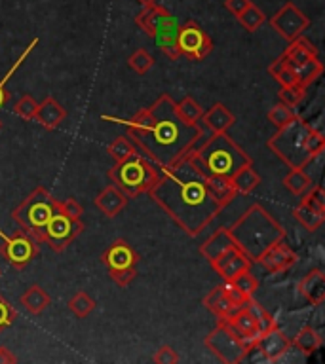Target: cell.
<instances>
[{
	"mask_svg": "<svg viewBox=\"0 0 325 364\" xmlns=\"http://www.w3.org/2000/svg\"><path fill=\"white\" fill-rule=\"evenodd\" d=\"M148 193L190 237L204 232L222 210V205L211 193L205 176L188 158L160 169L158 178Z\"/></svg>",
	"mask_w": 325,
	"mask_h": 364,
	"instance_id": "cell-1",
	"label": "cell"
},
{
	"mask_svg": "<svg viewBox=\"0 0 325 364\" xmlns=\"http://www.w3.org/2000/svg\"><path fill=\"white\" fill-rule=\"evenodd\" d=\"M153 124L147 129L128 131L137 150L156 167L165 169L185 159L198 136V124H185L175 112V101L167 93L160 95L148 108Z\"/></svg>",
	"mask_w": 325,
	"mask_h": 364,
	"instance_id": "cell-2",
	"label": "cell"
},
{
	"mask_svg": "<svg viewBox=\"0 0 325 364\" xmlns=\"http://www.w3.org/2000/svg\"><path fill=\"white\" fill-rule=\"evenodd\" d=\"M234 243L244 250V255L253 264L259 260V256L274 243L287 237L285 228L268 213L262 205L253 203L232 226L228 228Z\"/></svg>",
	"mask_w": 325,
	"mask_h": 364,
	"instance_id": "cell-3",
	"label": "cell"
},
{
	"mask_svg": "<svg viewBox=\"0 0 325 364\" xmlns=\"http://www.w3.org/2000/svg\"><path fill=\"white\" fill-rule=\"evenodd\" d=\"M268 148L289 169L304 167L318 154L325 152V135L301 116L278 129L268 139Z\"/></svg>",
	"mask_w": 325,
	"mask_h": 364,
	"instance_id": "cell-4",
	"label": "cell"
},
{
	"mask_svg": "<svg viewBox=\"0 0 325 364\" xmlns=\"http://www.w3.org/2000/svg\"><path fill=\"white\" fill-rule=\"evenodd\" d=\"M194 167L204 176L232 178L244 165L253 164L249 154L239 146L228 133H213L210 141L198 152L188 156Z\"/></svg>",
	"mask_w": 325,
	"mask_h": 364,
	"instance_id": "cell-5",
	"label": "cell"
},
{
	"mask_svg": "<svg viewBox=\"0 0 325 364\" xmlns=\"http://www.w3.org/2000/svg\"><path fill=\"white\" fill-rule=\"evenodd\" d=\"M158 175L160 167H156L141 152H137L124 161L114 164L113 169L108 171V181L131 199L148 192Z\"/></svg>",
	"mask_w": 325,
	"mask_h": 364,
	"instance_id": "cell-6",
	"label": "cell"
},
{
	"mask_svg": "<svg viewBox=\"0 0 325 364\" xmlns=\"http://www.w3.org/2000/svg\"><path fill=\"white\" fill-rule=\"evenodd\" d=\"M57 210V199L44 186H36L16 209L11 210V218L19 230L27 232L40 243V233L44 230L53 213Z\"/></svg>",
	"mask_w": 325,
	"mask_h": 364,
	"instance_id": "cell-7",
	"label": "cell"
},
{
	"mask_svg": "<svg viewBox=\"0 0 325 364\" xmlns=\"http://www.w3.org/2000/svg\"><path fill=\"white\" fill-rule=\"evenodd\" d=\"M101 262L107 267L108 277L118 287H128L137 277L139 255L125 239L113 241V245L101 255Z\"/></svg>",
	"mask_w": 325,
	"mask_h": 364,
	"instance_id": "cell-8",
	"label": "cell"
},
{
	"mask_svg": "<svg viewBox=\"0 0 325 364\" xmlns=\"http://www.w3.org/2000/svg\"><path fill=\"white\" fill-rule=\"evenodd\" d=\"M204 346L225 364H239L244 360L247 347L239 340L225 318H217V326L205 336Z\"/></svg>",
	"mask_w": 325,
	"mask_h": 364,
	"instance_id": "cell-9",
	"label": "cell"
},
{
	"mask_svg": "<svg viewBox=\"0 0 325 364\" xmlns=\"http://www.w3.org/2000/svg\"><path fill=\"white\" fill-rule=\"evenodd\" d=\"M84 222L74 220L57 209L40 233V243H46L56 252H63L80 233L84 232Z\"/></svg>",
	"mask_w": 325,
	"mask_h": 364,
	"instance_id": "cell-10",
	"label": "cell"
},
{
	"mask_svg": "<svg viewBox=\"0 0 325 364\" xmlns=\"http://www.w3.org/2000/svg\"><path fill=\"white\" fill-rule=\"evenodd\" d=\"M0 239H2L0 255L16 269H25L38 256L40 243L34 237H31L27 232H23V230H17L11 235H6L0 230Z\"/></svg>",
	"mask_w": 325,
	"mask_h": 364,
	"instance_id": "cell-11",
	"label": "cell"
},
{
	"mask_svg": "<svg viewBox=\"0 0 325 364\" xmlns=\"http://www.w3.org/2000/svg\"><path fill=\"white\" fill-rule=\"evenodd\" d=\"M177 51L190 61H202L213 51V40L196 21L182 23L177 33Z\"/></svg>",
	"mask_w": 325,
	"mask_h": 364,
	"instance_id": "cell-12",
	"label": "cell"
},
{
	"mask_svg": "<svg viewBox=\"0 0 325 364\" xmlns=\"http://www.w3.org/2000/svg\"><path fill=\"white\" fill-rule=\"evenodd\" d=\"M293 216L306 228L308 232L314 233L321 228L325 222V190L319 184H314L304 196L301 198V203L293 210Z\"/></svg>",
	"mask_w": 325,
	"mask_h": 364,
	"instance_id": "cell-13",
	"label": "cell"
},
{
	"mask_svg": "<svg viewBox=\"0 0 325 364\" xmlns=\"http://www.w3.org/2000/svg\"><path fill=\"white\" fill-rule=\"evenodd\" d=\"M270 25L276 33L287 42L302 36V33L310 27V17H306L293 2H285L272 17Z\"/></svg>",
	"mask_w": 325,
	"mask_h": 364,
	"instance_id": "cell-14",
	"label": "cell"
},
{
	"mask_svg": "<svg viewBox=\"0 0 325 364\" xmlns=\"http://www.w3.org/2000/svg\"><path fill=\"white\" fill-rule=\"evenodd\" d=\"M296 260H299V256L295 250L285 243V239H282L278 243H274L270 249L264 250L255 264H259L268 273H284L295 266Z\"/></svg>",
	"mask_w": 325,
	"mask_h": 364,
	"instance_id": "cell-15",
	"label": "cell"
},
{
	"mask_svg": "<svg viewBox=\"0 0 325 364\" xmlns=\"http://www.w3.org/2000/svg\"><path fill=\"white\" fill-rule=\"evenodd\" d=\"M253 262L244 255V250L239 249L238 245H234L232 249H228L227 252H222L219 258L211 262V267L217 275H221L222 281H230L238 273L245 272V269H251Z\"/></svg>",
	"mask_w": 325,
	"mask_h": 364,
	"instance_id": "cell-16",
	"label": "cell"
},
{
	"mask_svg": "<svg viewBox=\"0 0 325 364\" xmlns=\"http://www.w3.org/2000/svg\"><path fill=\"white\" fill-rule=\"evenodd\" d=\"M228 323V326L236 332L239 340L244 341V346L249 349L251 346H255L259 338H261V332H259V326H257L255 315L251 313V309L245 304L244 307H239L232 315H228L225 318Z\"/></svg>",
	"mask_w": 325,
	"mask_h": 364,
	"instance_id": "cell-17",
	"label": "cell"
},
{
	"mask_svg": "<svg viewBox=\"0 0 325 364\" xmlns=\"http://www.w3.org/2000/svg\"><path fill=\"white\" fill-rule=\"evenodd\" d=\"M255 346L262 353L267 363H278L282 355L289 349L291 338L279 326H274L272 330H268L259 338Z\"/></svg>",
	"mask_w": 325,
	"mask_h": 364,
	"instance_id": "cell-18",
	"label": "cell"
},
{
	"mask_svg": "<svg viewBox=\"0 0 325 364\" xmlns=\"http://www.w3.org/2000/svg\"><path fill=\"white\" fill-rule=\"evenodd\" d=\"M128 201H130V198L120 188H116L114 184H108L101 193H97L96 199H93V205L107 218H114L128 207Z\"/></svg>",
	"mask_w": 325,
	"mask_h": 364,
	"instance_id": "cell-19",
	"label": "cell"
},
{
	"mask_svg": "<svg viewBox=\"0 0 325 364\" xmlns=\"http://www.w3.org/2000/svg\"><path fill=\"white\" fill-rule=\"evenodd\" d=\"M299 292L310 306H321L325 300V273L324 269H310L299 281Z\"/></svg>",
	"mask_w": 325,
	"mask_h": 364,
	"instance_id": "cell-20",
	"label": "cell"
},
{
	"mask_svg": "<svg viewBox=\"0 0 325 364\" xmlns=\"http://www.w3.org/2000/svg\"><path fill=\"white\" fill-rule=\"evenodd\" d=\"M179 27H181V23L177 21L175 17L171 16L167 17L158 28H156V33L153 34L154 44L158 46L160 50L164 51L165 55L170 57V59H179V51H177V33H179Z\"/></svg>",
	"mask_w": 325,
	"mask_h": 364,
	"instance_id": "cell-21",
	"label": "cell"
},
{
	"mask_svg": "<svg viewBox=\"0 0 325 364\" xmlns=\"http://www.w3.org/2000/svg\"><path fill=\"white\" fill-rule=\"evenodd\" d=\"M65 118H67V110L53 97H46L44 101L38 102L36 112H34V119L48 131L57 129L65 122Z\"/></svg>",
	"mask_w": 325,
	"mask_h": 364,
	"instance_id": "cell-22",
	"label": "cell"
},
{
	"mask_svg": "<svg viewBox=\"0 0 325 364\" xmlns=\"http://www.w3.org/2000/svg\"><path fill=\"white\" fill-rule=\"evenodd\" d=\"M171 16H173V14H171L167 8H164V6L158 4V2H153V4L143 6V10L137 14L135 23L143 33L153 38V34L156 33V28Z\"/></svg>",
	"mask_w": 325,
	"mask_h": 364,
	"instance_id": "cell-23",
	"label": "cell"
},
{
	"mask_svg": "<svg viewBox=\"0 0 325 364\" xmlns=\"http://www.w3.org/2000/svg\"><path fill=\"white\" fill-rule=\"evenodd\" d=\"M234 239L228 232V228H219L217 232H213L210 237L205 239L204 245H200V255L204 256L205 260L213 262L215 258L222 255V252H227L228 249H232L234 247Z\"/></svg>",
	"mask_w": 325,
	"mask_h": 364,
	"instance_id": "cell-24",
	"label": "cell"
},
{
	"mask_svg": "<svg viewBox=\"0 0 325 364\" xmlns=\"http://www.w3.org/2000/svg\"><path fill=\"white\" fill-rule=\"evenodd\" d=\"M200 122H202L205 127H210L213 133H227V131L236 124V116H234L222 102H215L207 112H204V116H202Z\"/></svg>",
	"mask_w": 325,
	"mask_h": 364,
	"instance_id": "cell-25",
	"label": "cell"
},
{
	"mask_svg": "<svg viewBox=\"0 0 325 364\" xmlns=\"http://www.w3.org/2000/svg\"><path fill=\"white\" fill-rule=\"evenodd\" d=\"M285 65L289 67L291 73L295 74L296 84L302 85V87H306V90L316 82V80L321 78V74H324V63L319 61V57L318 59H310V61L302 63L285 61Z\"/></svg>",
	"mask_w": 325,
	"mask_h": 364,
	"instance_id": "cell-26",
	"label": "cell"
},
{
	"mask_svg": "<svg viewBox=\"0 0 325 364\" xmlns=\"http://www.w3.org/2000/svg\"><path fill=\"white\" fill-rule=\"evenodd\" d=\"M291 343L308 358L310 355L318 351L319 347L324 346V336H321L319 330L314 328V326H304V328L296 332V336L291 340Z\"/></svg>",
	"mask_w": 325,
	"mask_h": 364,
	"instance_id": "cell-27",
	"label": "cell"
},
{
	"mask_svg": "<svg viewBox=\"0 0 325 364\" xmlns=\"http://www.w3.org/2000/svg\"><path fill=\"white\" fill-rule=\"evenodd\" d=\"M230 184H232L236 196H247V193L253 192V190L261 184V176H259V173L253 169V164L244 165V167L230 178Z\"/></svg>",
	"mask_w": 325,
	"mask_h": 364,
	"instance_id": "cell-28",
	"label": "cell"
},
{
	"mask_svg": "<svg viewBox=\"0 0 325 364\" xmlns=\"http://www.w3.org/2000/svg\"><path fill=\"white\" fill-rule=\"evenodd\" d=\"M19 304H21V306L25 307L31 315H40V313L44 311L46 307L50 306L51 298L50 294L42 289V287L33 284V287L25 290V294L19 298Z\"/></svg>",
	"mask_w": 325,
	"mask_h": 364,
	"instance_id": "cell-29",
	"label": "cell"
},
{
	"mask_svg": "<svg viewBox=\"0 0 325 364\" xmlns=\"http://www.w3.org/2000/svg\"><path fill=\"white\" fill-rule=\"evenodd\" d=\"M204 306L207 307V309H210L217 318H227L228 315H232V313L236 311L232 304L228 301L227 294H225V289H222V284H217L215 289L205 296Z\"/></svg>",
	"mask_w": 325,
	"mask_h": 364,
	"instance_id": "cell-30",
	"label": "cell"
},
{
	"mask_svg": "<svg viewBox=\"0 0 325 364\" xmlns=\"http://www.w3.org/2000/svg\"><path fill=\"white\" fill-rule=\"evenodd\" d=\"M284 186L287 188V192H291L293 196L302 198V196L314 186V181L301 169V167H295V169H289V173L284 176Z\"/></svg>",
	"mask_w": 325,
	"mask_h": 364,
	"instance_id": "cell-31",
	"label": "cell"
},
{
	"mask_svg": "<svg viewBox=\"0 0 325 364\" xmlns=\"http://www.w3.org/2000/svg\"><path fill=\"white\" fill-rule=\"evenodd\" d=\"M205 181H207V186H210L211 193H213L217 201L222 205V209H225L228 203H232L234 198H238L228 178H221V176H205Z\"/></svg>",
	"mask_w": 325,
	"mask_h": 364,
	"instance_id": "cell-32",
	"label": "cell"
},
{
	"mask_svg": "<svg viewBox=\"0 0 325 364\" xmlns=\"http://www.w3.org/2000/svg\"><path fill=\"white\" fill-rule=\"evenodd\" d=\"M175 112L185 124H198L202 116H204V108L200 107L196 99L187 95L182 97L179 102H175Z\"/></svg>",
	"mask_w": 325,
	"mask_h": 364,
	"instance_id": "cell-33",
	"label": "cell"
},
{
	"mask_svg": "<svg viewBox=\"0 0 325 364\" xmlns=\"http://www.w3.org/2000/svg\"><path fill=\"white\" fill-rule=\"evenodd\" d=\"M38 42H40L38 38L31 40V44H29L27 48H25V51H23L21 55L17 57V61L14 63V65H11V68H10V70H8V73H6V76H2V80H0V108L4 107L6 101L10 99V91L6 90V84L10 82V78H11V76H14V74H16L17 68L21 67L23 63H25V59H27V57L31 55V51H33L34 48H36V46H38Z\"/></svg>",
	"mask_w": 325,
	"mask_h": 364,
	"instance_id": "cell-34",
	"label": "cell"
},
{
	"mask_svg": "<svg viewBox=\"0 0 325 364\" xmlns=\"http://www.w3.org/2000/svg\"><path fill=\"white\" fill-rule=\"evenodd\" d=\"M137 152H139V150H137V146L128 135L118 136V139H114V141L108 144V156L114 159V164H120V161H124V159H128L130 156H133V154Z\"/></svg>",
	"mask_w": 325,
	"mask_h": 364,
	"instance_id": "cell-35",
	"label": "cell"
},
{
	"mask_svg": "<svg viewBox=\"0 0 325 364\" xmlns=\"http://www.w3.org/2000/svg\"><path fill=\"white\" fill-rule=\"evenodd\" d=\"M68 309H71L78 318H86L93 309H96V300H93L88 292H84V290H78V292L68 300Z\"/></svg>",
	"mask_w": 325,
	"mask_h": 364,
	"instance_id": "cell-36",
	"label": "cell"
},
{
	"mask_svg": "<svg viewBox=\"0 0 325 364\" xmlns=\"http://www.w3.org/2000/svg\"><path fill=\"white\" fill-rule=\"evenodd\" d=\"M238 21L242 23V27H244L245 31L255 33L257 28L261 27L262 23L267 21V16H264V11H262L259 6H255L253 2H251V4L247 6V8H245L242 14H239Z\"/></svg>",
	"mask_w": 325,
	"mask_h": 364,
	"instance_id": "cell-37",
	"label": "cell"
},
{
	"mask_svg": "<svg viewBox=\"0 0 325 364\" xmlns=\"http://www.w3.org/2000/svg\"><path fill=\"white\" fill-rule=\"evenodd\" d=\"M268 73H270V76H272L276 82L279 84V87H289V85H295L296 84V78L295 74L291 73L289 67L285 65L284 57L279 55L276 61L268 67Z\"/></svg>",
	"mask_w": 325,
	"mask_h": 364,
	"instance_id": "cell-38",
	"label": "cell"
},
{
	"mask_svg": "<svg viewBox=\"0 0 325 364\" xmlns=\"http://www.w3.org/2000/svg\"><path fill=\"white\" fill-rule=\"evenodd\" d=\"M247 307L251 309V313L255 315L257 318V326H259V332H261V336L264 334V332H268V330H272L274 326H278V323H276V318L270 315V313L264 309V307L259 304L257 300H253V296H251L249 300H247Z\"/></svg>",
	"mask_w": 325,
	"mask_h": 364,
	"instance_id": "cell-39",
	"label": "cell"
},
{
	"mask_svg": "<svg viewBox=\"0 0 325 364\" xmlns=\"http://www.w3.org/2000/svg\"><path fill=\"white\" fill-rule=\"evenodd\" d=\"M295 110L284 102H278V105H274L270 110H268V122L276 127V129H282L284 125H287L291 119H295Z\"/></svg>",
	"mask_w": 325,
	"mask_h": 364,
	"instance_id": "cell-40",
	"label": "cell"
},
{
	"mask_svg": "<svg viewBox=\"0 0 325 364\" xmlns=\"http://www.w3.org/2000/svg\"><path fill=\"white\" fill-rule=\"evenodd\" d=\"M128 65L137 74H147L154 67V57L145 48H139V50H135L128 57Z\"/></svg>",
	"mask_w": 325,
	"mask_h": 364,
	"instance_id": "cell-41",
	"label": "cell"
},
{
	"mask_svg": "<svg viewBox=\"0 0 325 364\" xmlns=\"http://www.w3.org/2000/svg\"><path fill=\"white\" fill-rule=\"evenodd\" d=\"M304 97H306V87H302L299 84L289 85V87H279L278 90L279 102H284V105L291 108L299 107L304 101Z\"/></svg>",
	"mask_w": 325,
	"mask_h": 364,
	"instance_id": "cell-42",
	"label": "cell"
},
{
	"mask_svg": "<svg viewBox=\"0 0 325 364\" xmlns=\"http://www.w3.org/2000/svg\"><path fill=\"white\" fill-rule=\"evenodd\" d=\"M230 283H232L234 287H238V289L247 296H253L257 292V289H259V281H257L255 275L251 273V269H245V272L238 273L236 277L230 279Z\"/></svg>",
	"mask_w": 325,
	"mask_h": 364,
	"instance_id": "cell-43",
	"label": "cell"
},
{
	"mask_svg": "<svg viewBox=\"0 0 325 364\" xmlns=\"http://www.w3.org/2000/svg\"><path fill=\"white\" fill-rule=\"evenodd\" d=\"M36 107H38V102L34 101L31 95H23L19 101L14 105V112L19 116L21 119H34V112H36Z\"/></svg>",
	"mask_w": 325,
	"mask_h": 364,
	"instance_id": "cell-44",
	"label": "cell"
},
{
	"mask_svg": "<svg viewBox=\"0 0 325 364\" xmlns=\"http://www.w3.org/2000/svg\"><path fill=\"white\" fill-rule=\"evenodd\" d=\"M222 289H225V294H227L228 301L232 304L234 309H239V307H244L245 304H247V300H249L251 296L244 294L242 290L238 289V287H234L230 281H222Z\"/></svg>",
	"mask_w": 325,
	"mask_h": 364,
	"instance_id": "cell-45",
	"label": "cell"
},
{
	"mask_svg": "<svg viewBox=\"0 0 325 364\" xmlns=\"http://www.w3.org/2000/svg\"><path fill=\"white\" fill-rule=\"evenodd\" d=\"M16 318L17 313L16 309H14V306L6 300L4 296L0 294V332H4L6 328H10Z\"/></svg>",
	"mask_w": 325,
	"mask_h": 364,
	"instance_id": "cell-46",
	"label": "cell"
},
{
	"mask_svg": "<svg viewBox=\"0 0 325 364\" xmlns=\"http://www.w3.org/2000/svg\"><path fill=\"white\" fill-rule=\"evenodd\" d=\"M57 209L65 213L67 216L74 218V220H82V215H84V209H82V205L76 201L74 198H67V199H57Z\"/></svg>",
	"mask_w": 325,
	"mask_h": 364,
	"instance_id": "cell-47",
	"label": "cell"
},
{
	"mask_svg": "<svg viewBox=\"0 0 325 364\" xmlns=\"http://www.w3.org/2000/svg\"><path fill=\"white\" fill-rule=\"evenodd\" d=\"M153 360L156 364H177L181 360V357H179V353L171 346H160L156 353H154Z\"/></svg>",
	"mask_w": 325,
	"mask_h": 364,
	"instance_id": "cell-48",
	"label": "cell"
},
{
	"mask_svg": "<svg viewBox=\"0 0 325 364\" xmlns=\"http://www.w3.org/2000/svg\"><path fill=\"white\" fill-rule=\"evenodd\" d=\"M249 4L251 0H225V8H227L234 17H238Z\"/></svg>",
	"mask_w": 325,
	"mask_h": 364,
	"instance_id": "cell-49",
	"label": "cell"
},
{
	"mask_svg": "<svg viewBox=\"0 0 325 364\" xmlns=\"http://www.w3.org/2000/svg\"><path fill=\"white\" fill-rule=\"evenodd\" d=\"M17 358L16 355L8 349V347L0 346V364H16Z\"/></svg>",
	"mask_w": 325,
	"mask_h": 364,
	"instance_id": "cell-50",
	"label": "cell"
},
{
	"mask_svg": "<svg viewBox=\"0 0 325 364\" xmlns=\"http://www.w3.org/2000/svg\"><path fill=\"white\" fill-rule=\"evenodd\" d=\"M137 2H141V6H147L153 4V2H158V0H137Z\"/></svg>",
	"mask_w": 325,
	"mask_h": 364,
	"instance_id": "cell-51",
	"label": "cell"
},
{
	"mask_svg": "<svg viewBox=\"0 0 325 364\" xmlns=\"http://www.w3.org/2000/svg\"><path fill=\"white\" fill-rule=\"evenodd\" d=\"M0 127H2V122H0Z\"/></svg>",
	"mask_w": 325,
	"mask_h": 364,
	"instance_id": "cell-52",
	"label": "cell"
}]
</instances>
